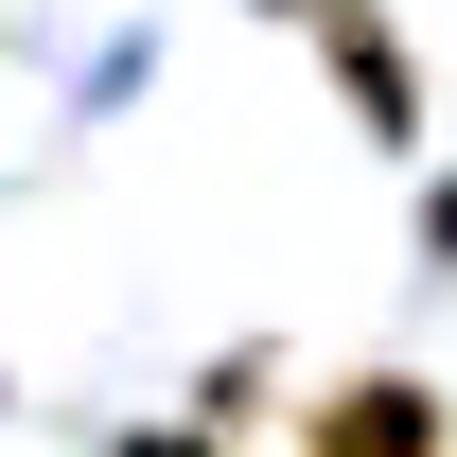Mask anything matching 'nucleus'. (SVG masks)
<instances>
[{"label":"nucleus","mask_w":457,"mask_h":457,"mask_svg":"<svg viewBox=\"0 0 457 457\" xmlns=\"http://www.w3.org/2000/svg\"><path fill=\"white\" fill-rule=\"evenodd\" d=\"M123 457H228V440H194V422H141V440H123Z\"/></svg>","instance_id":"obj_5"},{"label":"nucleus","mask_w":457,"mask_h":457,"mask_svg":"<svg viewBox=\"0 0 457 457\" xmlns=\"http://www.w3.org/2000/svg\"><path fill=\"white\" fill-rule=\"evenodd\" d=\"M457 422H440V387L422 370H335V387L299 404V457H440Z\"/></svg>","instance_id":"obj_1"},{"label":"nucleus","mask_w":457,"mask_h":457,"mask_svg":"<svg viewBox=\"0 0 457 457\" xmlns=\"http://www.w3.org/2000/svg\"><path fill=\"white\" fill-rule=\"evenodd\" d=\"M282 18L317 36V71L352 88V123H370V141H422V71H404V36L370 18V0H282Z\"/></svg>","instance_id":"obj_2"},{"label":"nucleus","mask_w":457,"mask_h":457,"mask_svg":"<svg viewBox=\"0 0 457 457\" xmlns=\"http://www.w3.org/2000/svg\"><path fill=\"white\" fill-rule=\"evenodd\" d=\"M422 264H457V176H440V194H422Z\"/></svg>","instance_id":"obj_4"},{"label":"nucleus","mask_w":457,"mask_h":457,"mask_svg":"<svg viewBox=\"0 0 457 457\" xmlns=\"http://www.w3.org/2000/svg\"><path fill=\"white\" fill-rule=\"evenodd\" d=\"M264 387H282V352H228L212 387H194V440H246V422H264Z\"/></svg>","instance_id":"obj_3"}]
</instances>
